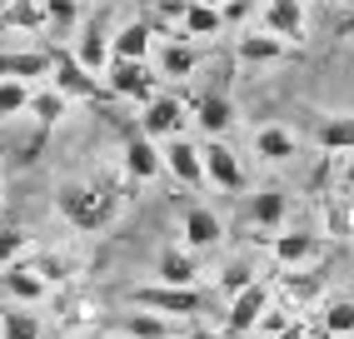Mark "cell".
<instances>
[{
    "mask_svg": "<svg viewBox=\"0 0 354 339\" xmlns=\"http://www.w3.org/2000/svg\"><path fill=\"white\" fill-rule=\"evenodd\" d=\"M234 55H240V65H279V60L295 55V45H285L270 30H245L240 45H234Z\"/></svg>",
    "mask_w": 354,
    "mask_h": 339,
    "instance_id": "obj_17",
    "label": "cell"
},
{
    "mask_svg": "<svg viewBox=\"0 0 354 339\" xmlns=\"http://www.w3.org/2000/svg\"><path fill=\"white\" fill-rule=\"evenodd\" d=\"M30 85L26 80H0V125H6V120H15L20 110H30Z\"/></svg>",
    "mask_w": 354,
    "mask_h": 339,
    "instance_id": "obj_31",
    "label": "cell"
},
{
    "mask_svg": "<svg viewBox=\"0 0 354 339\" xmlns=\"http://www.w3.org/2000/svg\"><path fill=\"white\" fill-rule=\"evenodd\" d=\"M290 324H295V309H290V304H270L265 320H259V334H265V339H279Z\"/></svg>",
    "mask_w": 354,
    "mask_h": 339,
    "instance_id": "obj_35",
    "label": "cell"
},
{
    "mask_svg": "<svg viewBox=\"0 0 354 339\" xmlns=\"http://www.w3.org/2000/svg\"><path fill=\"white\" fill-rule=\"evenodd\" d=\"M30 250V235L20 225H0V270H10V264H20V255Z\"/></svg>",
    "mask_w": 354,
    "mask_h": 339,
    "instance_id": "obj_32",
    "label": "cell"
},
{
    "mask_svg": "<svg viewBox=\"0 0 354 339\" xmlns=\"http://www.w3.org/2000/svg\"><path fill=\"white\" fill-rule=\"evenodd\" d=\"M180 245L195 250V255L220 250L225 245V220L215 210H205V205H190V210H185V220H180Z\"/></svg>",
    "mask_w": 354,
    "mask_h": 339,
    "instance_id": "obj_11",
    "label": "cell"
},
{
    "mask_svg": "<svg viewBox=\"0 0 354 339\" xmlns=\"http://www.w3.org/2000/svg\"><path fill=\"white\" fill-rule=\"evenodd\" d=\"M185 339H230V334H225V329H190Z\"/></svg>",
    "mask_w": 354,
    "mask_h": 339,
    "instance_id": "obj_37",
    "label": "cell"
},
{
    "mask_svg": "<svg viewBox=\"0 0 354 339\" xmlns=\"http://www.w3.org/2000/svg\"><path fill=\"white\" fill-rule=\"evenodd\" d=\"M0 284H6V295L15 300V304H40L45 295H50V284H45V275L35 270V264L30 259H20V264H10V270L6 275H0Z\"/></svg>",
    "mask_w": 354,
    "mask_h": 339,
    "instance_id": "obj_18",
    "label": "cell"
},
{
    "mask_svg": "<svg viewBox=\"0 0 354 339\" xmlns=\"http://www.w3.org/2000/svg\"><path fill=\"white\" fill-rule=\"evenodd\" d=\"M190 110H195V120H200V135H205V140H225V130L234 125V115H240L225 85H205L195 100H190Z\"/></svg>",
    "mask_w": 354,
    "mask_h": 339,
    "instance_id": "obj_9",
    "label": "cell"
},
{
    "mask_svg": "<svg viewBox=\"0 0 354 339\" xmlns=\"http://www.w3.org/2000/svg\"><path fill=\"white\" fill-rule=\"evenodd\" d=\"M324 225H329V235H354V195H344V200H329L324 205Z\"/></svg>",
    "mask_w": 354,
    "mask_h": 339,
    "instance_id": "obj_34",
    "label": "cell"
},
{
    "mask_svg": "<svg viewBox=\"0 0 354 339\" xmlns=\"http://www.w3.org/2000/svg\"><path fill=\"white\" fill-rule=\"evenodd\" d=\"M344 190H349V195H354V160L344 165Z\"/></svg>",
    "mask_w": 354,
    "mask_h": 339,
    "instance_id": "obj_38",
    "label": "cell"
},
{
    "mask_svg": "<svg viewBox=\"0 0 354 339\" xmlns=\"http://www.w3.org/2000/svg\"><path fill=\"white\" fill-rule=\"evenodd\" d=\"M0 26H6V30H45V26H50L45 0H10V6L0 10Z\"/></svg>",
    "mask_w": 354,
    "mask_h": 339,
    "instance_id": "obj_27",
    "label": "cell"
},
{
    "mask_svg": "<svg viewBox=\"0 0 354 339\" xmlns=\"http://www.w3.org/2000/svg\"><path fill=\"white\" fill-rule=\"evenodd\" d=\"M125 334H130V339H180V320H165V314L135 309V314H125Z\"/></svg>",
    "mask_w": 354,
    "mask_h": 339,
    "instance_id": "obj_26",
    "label": "cell"
},
{
    "mask_svg": "<svg viewBox=\"0 0 354 339\" xmlns=\"http://www.w3.org/2000/svg\"><path fill=\"white\" fill-rule=\"evenodd\" d=\"M279 339H315V334H310V324H299V320H295V324H290L285 334H279Z\"/></svg>",
    "mask_w": 354,
    "mask_h": 339,
    "instance_id": "obj_36",
    "label": "cell"
},
{
    "mask_svg": "<svg viewBox=\"0 0 354 339\" xmlns=\"http://www.w3.org/2000/svg\"><path fill=\"white\" fill-rule=\"evenodd\" d=\"M160 155H165V170L175 175V185H185V190L209 185V175H205V155H200V145H195L190 135L165 140V145H160Z\"/></svg>",
    "mask_w": 354,
    "mask_h": 339,
    "instance_id": "obj_10",
    "label": "cell"
},
{
    "mask_svg": "<svg viewBox=\"0 0 354 339\" xmlns=\"http://www.w3.org/2000/svg\"><path fill=\"white\" fill-rule=\"evenodd\" d=\"M185 120H190V105H185L180 95H155L150 105H140V120H135V130L165 145V140L185 135Z\"/></svg>",
    "mask_w": 354,
    "mask_h": 339,
    "instance_id": "obj_5",
    "label": "cell"
},
{
    "mask_svg": "<svg viewBox=\"0 0 354 339\" xmlns=\"http://www.w3.org/2000/svg\"><path fill=\"white\" fill-rule=\"evenodd\" d=\"M155 60H160V80H190L195 70H200V45L185 40V35L175 30L170 40H160Z\"/></svg>",
    "mask_w": 354,
    "mask_h": 339,
    "instance_id": "obj_13",
    "label": "cell"
},
{
    "mask_svg": "<svg viewBox=\"0 0 354 339\" xmlns=\"http://www.w3.org/2000/svg\"><path fill=\"white\" fill-rule=\"evenodd\" d=\"M259 30L279 35L285 45H304L310 20H304V6H299V0H270V6H265V26H259Z\"/></svg>",
    "mask_w": 354,
    "mask_h": 339,
    "instance_id": "obj_15",
    "label": "cell"
},
{
    "mask_svg": "<svg viewBox=\"0 0 354 339\" xmlns=\"http://www.w3.org/2000/svg\"><path fill=\"white\" fill-rule=\"evenodd\" d=\"M170 10L180 15V35L185 40H215L225 30V15L205 0H170Z\"/></svg>",
    "mask_w": 354,
    "mask_h": 339,
    "instance_id": "obj_14",
    "label": "cell"
},
{
    "mask_svg": "<svg viewBox=\"0 0 354 339\" xmlns=\"http://www.w3.org/2000/svg\"><path fill=\"white\" fill-rule=\"evenodd\" d=\"M285 220H290V195L279 185H265L250 195V225L254 230H285Z\"/></svg>",
    "mask_w": 354,
    "mask_h": 339,
    "instance_id": "obj_21",
    "label": "cell"
},
{
    "mask_svg": "<svg viewBox=\"0 0 354 339\" xmlns=\"http://www.w3.org/2000/svg\"><path fill=\"white\" fill-rule=\"evenodd\" d=\"M65 110H70V100H65V95H60L55 85H45V90H35V95H30V115H35V125H40V135H35V145H30V155H26V165L35 160V150L45 145V135H50V130L60 125V120H65Z\"/></svg>",
    "mask_w": 354,
    "mask_h": 339,
    "instance_id": "obj_20",
    "label": "cell"
},
{
    "mask_svg": "<svg viewBox=\"0 0 354 339\" xmlns=\"http://www.w3.org/2000/svg\"><path fill=\"white\" fill-rule=\"evenodd\" d=\"M315 145L324 155H349L354 150V115H324L315 130Z\"/></svg>",
    "mask_w": 354,
    "mask_h": 339,
    "instance_id": "obj_25",
    "label": "cell"
},
{
    "mask_svg": "<svg viewBox=\"0 0 354 339\" xmlns=\"http://www.w3.org/2000/svg\"><path fill=\"white\" fill-rule=\"evenodd\" d=\"M30 264H35L40 275H45V284H65V280H75V275H80L70 255H35Z\"/></svg>",
    "mask_w": 354,
    "mask_h": 339,
    "instance_id": "obj_33",
    "label": "cell"
},
{
    "mask_svg": "<svg viewBox=\"0 0 354 339\" xmlns=\"http://www.w3.org/2000/svg\"><path fill=\"white\" fill-rule=\"evenodd\" d=\"M105 90H110V100H135V105H150L155 95H160V75L145 65V60H110L105 65Z\"/></svg>",
    "mask_w": 354,
    "mask_h": 339,
    "instance_id": "obj_4",
    "label": "cell"
},
{
    "mask_svg": "<svg viewBox=\"0 0 354 339\" xmlns=\"http://www.w3.org/2000/svg\"><path fill=\"white\" fill-rule=\"evenodd\" d=\"M50 75V51H6L0 55V80H40Z\"/></svg>",
    "mask_w": 354,
    "mask_h": 339,
    "instance_id": "obj_24",
    "label": "cell"
},
{
    "mask_svg": "<svg viewBox=\"0 0 354 339\" xmlns=\"http://www.w3.org/2000/svg\"><path fill=\"white\" fill-rule=\"evenodd\" d=\"M125 300H130V309H150V314H165V320H190V314L205 309L200 284H195V289H175V284H135Z\"/></svg>",
    "mask_w": 354,
    "mask_h": 339,
    "instance_id": "obj_3",
    "label": "cell"
},
{
    "mask_svg": "<svg viewBox=\"0 0 354 339\" xmlns=\"http://www.w3.org/2000/svg\"><path fill=\"white\" fill-rule=\"evenodd\" d=\"M0 339H45L40 314H35L30 304H10V309H0Z\"/></svg>",
    "mask_w": 354,
    "mask_h": 339,
    "instance_id": "obj_28",
    "label": "cell"
},
{
    "mask_svg": "<svg viewBox=\"0 0 354 339\" xmlns=\"http://www.w3.org/2000/svg\"><path fill=\"white\" fill-rule=\"evenodd\" d=\"M319 324L329 339H354V295L349 300H329L324 314H319Z\"/></svg>",
    "mask_w": 354,
    "mask_h": 339,
    "instance_id": "obj_29",
    "label": "cell"
},
{
    "mask_svg": "<svg viewBox=\"0 0 354 339\" xmlns=\"http://www.w3.org/2000/svg\"><path fill=\"white\" fill-rule=\"evenodd\" d=\"M155 55V26L150 20H130L110 40V60H150Z\"/></svg>",
    "mask_w": 354,
    "mask_h": 339,
    "instance_id": "obj_22",
    "label": "cell"
},
{
    "mask_svg": "<svg viewBox=\"0 0 354 339\" xmlns=\"http://www.w3.org/2000/svg\"><path fill=\"white\" fill-rule=\"evenodd\" d=\"M110 26L105 20H90V26L80 30V45H75V60L90 70V75H105V65H110Z\"/></svg>",
    "mask_w": 354,
    "mask_h": 339,
    "instance_id": "obj_23",
    "label": "cell"
},
{
    "mask_svg": "<svg viewBox=\"0 0 354 339\" xmlns=\"http://www.w3.org/2000/svg\"><path fill=\"white\" fill-rule=\"evenodd\" d=\"M265 245H270L274 264L304 270V264H315L324 255V235H315V230H274V235H265Z\"/></svg>",
    "mask_w": 354,
    "mask_h": 339,
    "instance_id": "obj_6",
    "label": "cell"
},
{
    "mask_svg": "<svg viewBox=\"0 0 354 339\" xmlns=\"http://www.w3.org/2000/svg\"><path fill=\"white\" fill-rule=\"evenodd\" d=\"M250 150L265 160V165H285V160L299 155V135L290 125H259L254 140H250Z\"/></svg>",
    "mask_w": 354,
    "mask_h": 339,
    "instance_id": "obj_19",
    "label": "cell"
},
{
    "mask_svg": "<svg viewBox=\"0 0 354 339\" xmlns=\"http://www.w3.org/2000/svg\"><path fill=\"white\" fill-rule=\"evenodd\" d=\"M205 6H215V10H225V6H230V0H205Z\"/></svg>",
    "mask_w": 354,
    "mask_h": 339,
    "instance_id": "obj_39",
    "label": "cell"
},
{
    "mask_svg": "<svg viewBox=\"0 0 354 339\" xmlns=\"http://www.w3.org/2000/svg\"><path fill=\"white\" fill-rule=\"evenodd\" d=\"M250 284H254V264H245V259H230L225 270L215 275V289H220L225 300H234V295H240V289H250Z\"/></svg>",
    "mask_w": 354,
    "mask_h": 339,
    "instance_id": "obj_30",
    "label": "cell"
},
{
    "mask_svg": "<svg viewBox=\"0 0 354 339\" xmlns=\"http://www.w3.org/2000/svg\"><path fill=\"white\" fill-rule=\"evenodd\" d=\"M155 275H160V284L195 289V280H200V255H195V250H185V245H165L160 259H155Z\"/></svg>",
    "mask_w": 354,
    "mask_h": 339,
    "instance_id": "obj_16",
    "label": "cell"
},
{
    "mask_svg": "<svg viewBox=\"0 0 354 339\" xmlns=\"http://www.w3.org/2000/svg\"><path fill=\"white\" fill-rule=\"evenodd\" d=\"M270 304H274L270 284H265V280H254L250 289H240V295L225 304V334H254Z\"/></svg>",
    "mask_w": 354,
    "mask_h": 339,
    "instance_id": "obj_7",
    "label": "cell"
},
{
    "mask_svg": "<svg viewBox=\"0 0 354 339\" xmlns=\"http://www.w3.org/2000/svg\"><path fill=\"white\" fill-rule=\"evenodd\" d=\"M200 155H205V175H209V185H220L225 195H245L250 175H245V165H240V150H230L225 140H205Z\"/></svg>",
    "mask_w": 354,
    "mask_h": 339,
    "instance_id": "obj_8",
    "label": "cell"
},
{
    "mask_svg": "<svg viewBox=\"0 0 354 339\" xmlns=\"http://www.w3.org/2000/svg\"><path fill=\"white\" fill-rule=\"evenodd\" d=\"M120 165H125V175H130L135 185H145V180H160V175H165V155H160V140L140 135V130L130 125V135H125V150H120Z\"/></svg>",
    "mask_w": 354,
    "mask_h": 339,
    "instance_id": "obj_12",
    "label": "cell"
},
{
    "mask_svg": "<svg viewBox=\"0 0 354 339\" xmlns=\"http://www.w3.org/2000/svg\"><path fill=\"white\" fill-rule=\"evenodd\" d=\"M50 85L65 95V100H90V105L110 100L105 80L90 75V70L75 60V51H65V45H50Z\"/></svg>",
    "mask_w": 354,
    "mask_h": 339,
    "instance_id": "obj_2",
    "label": "cell"
},
{
    "mask_svg": "<svg viewBox=\"0 0 354 339\" xmlns=\"http://www.w3.org/2000/svg\"><path fill=\"white\" fill-rule=\"evenodd\" d=\"M55 210L60 220L75 230V235H100L115 210H120V185L110 175H95V180H60L55 185Z\"/></svg>",
    "mask_w": 354,
    "mask_h": 339,
    "instance_id": "obj_1",
    "label": "cell"
}]
</instances>
